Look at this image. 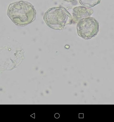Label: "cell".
<instances>
[{"label":"cell","instance_id":"obj_1","mask_svg":"<svg viewBox=\"0 0 114 122\" xmlns=\"http://www.w3.org/2000/svg\"><path fill=\"white\" fill-rule=\"evenodd\" d=\"M7 15L15 24L25 26L35 20L36 11L30 3L20 1L10 5Z\"/></svg>","mask_w":114,"mask_h":122},{"label":"cell","instance_id":"obj_2","mask_svg":"<svg viewBox=\"0 0 114 122\" xmlns=\"http://www.w3.org/2000/svg\"><path fill=\"white\" fill-rule=\"evenodd\" d=\"M44 19L48 26L56 30L63 29L66 25L72 22L71 15L62 6L50 9L45 13Z\"/></svg>","mask_w":114,"mask_h":122},{"label":"cell","instance_id":"obj_3","mask_svg":"<svg viewBox=\"0 0 114 122\" xmlns=\"http://www.w3.org/2000/svg\"><path fill=\"white\" fill-rule=\"evenodd\" d=\"M77 30L80 37L85 39H90L97 34L99 24L94 18L90 17L84 18L78 23Z\"/></svg>","mask_w":114,"mask_h":122},{"label":"cell","instance_id":"obj_4","mask_svg":"<svg viewBox=\"0 0 114 122\" xmlns=\"http://www.w3.org/2000/svg\"><path fill=\"white\" fill-rule=\"evenodd\" d=\"M73 11V21L76 23L81 19L89 17L93 13V10L82 6L74 8Z\"/></svg>","mask_w":114,"mask_h":122},{"label":"cell","instance_id":"obj_5","mask_svg":"<svg viewBox=\"0 0 114 122\" xmlns=\"http://www.w3.org/2000/svg\"><path fill=\"white\" fill-rule=\"evenodd\" d=\"M79 1L82 5L89 8L92 7L99 4L101 0H79Z\"/></svg>","mask_w":114,"mask_h":122},{"label":"cell","instance_id":"obj_6","mask_svg":"<svg viewBox=\"0 0 114 122\" xmlns=\"http://www.w3.org/2000/svg\"><path fill=\"white\" fill-rule=\"evenodd\" d=\"M55 117L56 118H58L60 117V115L58 113H56L55 115Z\"/></svg>","mask_w":114,"mask_h":122},{"label":"cell","instance_id":"obj_7","mask_svg":"<svg viewBox=\"0 0 114 122\" xmlns=\"http://www.w3.org/2000/svg\"><path fill=\"white\" fill-rule=\"evenodd\" d=\"M84 118V114H79V118Z\"/></svg>","mask_w":114,"mask_h":122},{"label":"cell","instance_id":"obj_8","mask_svg":"<svg viewBox=\"0 0 114 122\" xmlns=\"http://www.w3.org/2000/svg\"><path fill=\"white\" fill-rule=\"evenodd\" d=\"M64 0L68 2H73L74 1L76 0Z\"/></svg>","mask_w":114,"mask_h":122}]
</instances>
